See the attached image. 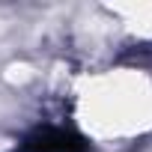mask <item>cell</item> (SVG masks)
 Here are the masks:
<instances>
[{"label": "cell", "instance_id": "1", "mask_svg": "<svg viewBox=\"0 0 152 152\" xmlns=\"http://www.w3.org/2000/svg\"><path fill=\"white\" fill-rule=\"evenodd\" d=\"M30 152H87V143L84 137H78L69 128H60V125H45V128H36L27 143H24Z\"/></svg>", "mask_w": 152, "mask_h": 152}]
</instances>
